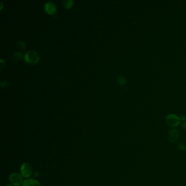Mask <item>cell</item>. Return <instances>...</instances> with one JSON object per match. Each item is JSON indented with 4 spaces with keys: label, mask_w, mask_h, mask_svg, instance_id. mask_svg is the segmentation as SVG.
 <instances>
[{
    "label": "cell",
    "mask_w": 186,
    "mask_h": 186,
    "mask_svg": "<svg viewBox=\"0 0 186 186\" xmlns=\"http://www.w3.org/2000/svg\"><path fill=\"white\" fill-rule=\"evenodd\" d=\"M24 59L28 64H33L38 62L40 59V56L36 51L28 50L25 54Z\"/></svg>",
    "instance_id": "1"
},
{
    "label": "cell",
    "mask_w": 186,
    "mask_h": 186,
    "mask_svg": "<svg viewBox=\"0 0 186 186\" xmlns=\"http://www.w3.org/2000/svg\"><path fill=\"white\" fill-rule=\"evenodd\" d=\"M180 118L175 114H171L166 116V122L170 127L174 128L178 127L180 123Z\"/></svg>",
    "instance_id": "2"
},
{
    "label": "cell",
    "mask_w": 186,
    "mask_h": 186,
    "mask_svg": "<svg viewBox=\"0 0 186 186\" xmlns=\"http://www.w3.org/2000/svg\"><path fill=\"white\" fill-rule=\"evenodd\" d=\"M9 180L12 185L14 186H21L24 182L23 176L19 173H13L10 175Z\"/></svg>",
    "instance_id": "3"
},
{
    "label": "cell",
    "mask_w": 186,
    "mask_h": 186,
    "mask_svg": "<svg viewBox=\"0 0 186 186\" xmlns=\"http://www.w3.org/2000/svg\"><path fill=\"white\" fill-rule=\"evenodd\" d=\"M32 167L29 163H24L20 167L21 175L24 178H29L32 174Z\"/></svg>",
    "instance_id": "4"
},
{
    "label": "cell",
    "mask_w": 186,
    "mask_h": 186,
    "mask_svg": "<svg viewBox=\"0 0 186 186\" xmlns=\"http://www.w3.org/2000/svg\"><path fill=\"white\" fill-rule=\"evenodd\" d=\"M44 11L49 14L52 15L56 11V6L55 4L52 1L47 2L44 6Z\"/></svg>",
    "instance_id": "5"
},
{
    "label": "cell",
    "mask_w": 186,
    "mask_h": 186,
    "mask_svg": "<svg viewBox=\"0 0 186 186\" xmlns=\"http://www.w3.org/2000/svg\"><path fill=\"white\" fill-rule=\"evenodd\" d=\"M179 137V132L177 129H173L169 131L168 134V140L170 143L176 142Z\"/></svg>",
    "instance_id": "6"
},
{
    "label": "cell",
    "mask_w": 186,
    "mask_h": 186,
    "mask_svg": "<svg viewBox=\"0 0 186 186\" xmlns=\"http://www.w3.org/2000/svg\"><path fill=\"white\" fill-rule=\"evenodd\" d=\"M22 186H41V185L38 181L34 179H28L24 181Z\"/></svg>",
    "instance_id": "7"
},
{
    "label": "cell",
    "mask_w": 186,
    "mask_h": 186,
    "mask_svg": "<svg viewBox=\"0 0 186 186\" xmlns=\"http://www.w3.org/2000/svg\"><path fill=\"white\" fill-rule=\"evenodd\" d=\"M22 58V54L20 52H15L11 57V59L13 62H19Z\"/></svg>",
    "instance_id": "8"
},
{
    "label": "cell",
    "mask_w": 186,
    "mask_h": 186,
    "mask_svg": "<svg viewBox=\"0 0 186 186\" xmlns=\"http://www.w3.org/2000/svg\"><path fill=\"white\" fill-rule=\"evenodd\" d=\"M63 4L65 8L69 9L73 6L74 1L72 0H64L63 1Z\"/></svg>",
    "instance_id": "9"
},
{
    "label": "cell",
    "mask_w": 186,
    "mask_h": 186,
    "mask_svg": "<svg viewBox=\"0 0 186 186\" xmlns=\"http://www.w3.org/2000/svg\"><path fill=\"white\" fill-rule=\"evenodd\" d=\"M16 45H17V47L20 50H24L25 48V44L24 43V42L21 40L18 41L16 43Z\"/></svg>",
    "instance_id": "10"
},
{
    "label": "cell",
    "mask_w": 186,
    "mask_h": 186,
    "mask_svg": "<svg viewBox=\"0 0 186 186\" xmlns=\"http://www.w3.org/2000/svg\"><path fill=\"white\" fill-rule=\"evenodd\" d=\"M126 82V80L125 78L122 76H119L117 78V83L120 85H124Z\"/></svg>",
    "instance_id": "11"
},
{
    "label": "cell",
    "mask_w": 186,
    "mask_h": 186,
    "mask_svg": "<svg viewBox=\"0 0 186 186\" xmlns=\"http://www.w3.org/2000/svg\"><path fill=\"white\" fill-rule=\"evenodd\" d=\"M178 147L179 150L181 151H184L186 149V146L183 143L178 144Z\"/></svg>",
    "instance_id": "12"
},
{
    "label": "cell",
    "mask_w": 186,
    "mask_h": 186,
    "mask_svg": "<svg viewBox=\"0 0 186 186\" xmlns=\"http://www.w3.org/2000/svg\"><path fill=\"white\" fill-rule=\"evenodd\" d=\"M9 84V82L6 81H4L1 82V86L2 88H4V87H6L7 86H8Z\"/></svg>",
    "instance_id": "13"
},
{
    "label": "cell",
    "mask_w": 186,
    "mask_h": 186,
    "mask_svg": "<svg viewBox=\"0 0 186 186\" xmlns=\"http://www.w3.org/2000/svg\"><path fill=\"white\" fill-rule=\"evenodd\" d=\"M0 64H1V68L2 69L5 66V62L2 59H0Z\"/></svg>",
    "instance_id": "14"
},
{
    "label": "cell",
    "mask_w": 186,
    "mask_h": 186,
    "mask_svg": "<svg viewBox=\"0 0 186 186\" xmlns=\"http://www.w3.org/2000/svg\"><path fill=\"white\" fill-rule=\"evenodd\" d=\"M182 128L184 129H186V121H185V122L183 123L182 124Z\"/></svg>",
    "instance_id": "15"
},
{
    "label": "cell",
    "mask_w": 186,
    "mask_h": 186,
    "mask_svg": "<svg viewBox=\"0 0 186 186\" xmlns=\"http://www.w3.org/2000/svg\"><path fill=\"white\" fill-rule=\"evenodd\" d=\"M181 121H186V117L184 116H182L180 117Z\"/></svg>",
    "instance_id": "16"
},
{
    "label": "cell",
    "mask_w": 186,
    "mask_h": 186,
    "mask_svg": "<svg viewBox=\"0 0 186 186\" xmlns=\"http://www.w3.org/2000/svg\"><path fill=\"white\" fill-rule=\"evenodd\" d=\"M1 9L2 8V7H3V4H2V2H1Z\"/></svg>",
    "instance_id": "17"
},
{
    "label": "cell",
    "mask_w": 186,
    "mask_h": 186,
    "mask_svg": "<svg viewBox=\"0 0 186 186\" xmlns=\"http://www.w3.org/2000/svg\"><path fill=\"white\" fill-rule=\"evenodd\" d=\"M6 186H12L11 185H7Z\"/></svg>",
    "instance_id": "18"
}]
</instances>
